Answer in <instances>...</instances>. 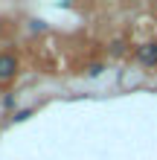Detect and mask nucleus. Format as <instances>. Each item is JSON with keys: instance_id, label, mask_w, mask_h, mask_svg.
I'll list each match as a JSON object with an SVG mask.
<instances>
[{"instance_id": "4", "label": "nucleus", "mask_w": 157, "mask_h": 160, "mask_svg": "<svg viewBox=\"0 0 157 160\" xmlns=\"http://www.w3.org/2000/svg\"><path fill=\"white\" fill-rule=\"evenodd\" d=\"M26 117H32V111H21V114H15V119H17V122L26 119Z\"/></svg>"}, {"instance_id": "3", "label": "nucleus", "mask_w": 157, "mask_h": 160, "mask_svg": "<svg viewBox=\"0 0 157 160\" xmlns=\"http://www.w3.org/2000/svg\"><path fill=\"white\" fill-rule=\"evenodd\" d=\"M102 70H105L102 64H90V70H87V73H90V76H99V73H102Z\"/></svg>"}, {"instance_id": "2", "label": "nucleus", "mask_w": 157, "mask_h": 160, "mask_svg": "<svg viewBox=\"0 0 157 160\" xmlns=\"http://www.w3.org/2000/svg\"><path fill=\"white\" fill-rule=\"evenodd\" d=\"M134 55H137V61H140L143 67L154 70V67H157V41H145V44H140V47L134 50Z\"/></svg>"}, {"instance_id": "1", "label": "nucleus", "mask_w": 157, "mask_h": 160, "mask_svg": "<svg viewBox=\"0 0 157 160\" xmlns=\"http://www.w3.org/2000/svg\"><path fill=\"white\" fill-rule=\"evenodd\" d=\"M17 70H21V61H17V55H15L12 50L0 52V84H9V82L17 76Z\"/></svg>"}]
</instances>
